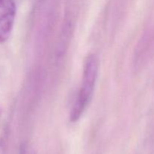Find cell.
Listing matches in <instances>:
<instances>
[{
	"label": "cell",
	"mask_w": 154,
	"mask_h": 154,
	"mask_svg": "<svg viewBox=\"0 0 154 154\" xmlns=\"http://www.w3.org/2000/svg\"><path fill=\"white\" fill-rule=\"evenodd\" d=\"M99 67V62L97 56L96 54L89 55L84 63L81 87L71 111V121L76 122L79 120L90 105L97 81Z\"/></svg>",
	"instance_id": "cell-1"
},
{
	"label": "cell",
	"mask_w": 154,
	"mask_h": 154,
	"mask_svg": "<svg viewBox=\"0 0 154 154\" xmlns=\"http://www.w3.org/2000/svg\"><path fill=\"white\" fill-rule=\"evenodd\" d=\"M16 11L14 0H0V44L5 42L10 38Z\"/></svg>",
	"instance_id": "cell-2"
},
{
	"label": "cell",
	"mask_w": 154,
	"mask_h": 154,
	"mask_svg": "<svg viewBox=\"0 0 154 154\" xmlns=\"http://www.w3.org/2000/svg\"><path fill=\"white\" fill-rule=\"evenodd\" d=\"M20 154H35V153L31 147H29L28 145L23 144V145L21 146L20 150Z\"/></svg>",
	"instance_id": "cell-3"
}]
</instances>
